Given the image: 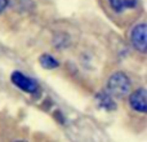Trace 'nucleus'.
<instances>
[{"label": "nucleus", "instance_id": "nucleus-7", "mask_svg": "<svg viewBox=\"0 0 147 142\" xmlns=\"http://www.w3.org/2000/svg\"><path fill=\"white\" fill-rule=\"evenodd\" d=\"M7 4H8V1H7V0H0V13H1L3 10L5 9V7H7Z\"/></svg>", "mask_w": 147, "mask_h": 142}, {"label": "nucleus", "instance_id": "nucleus-5", "mask_svg": "<svg viewBox=\"0 0 147 142\" xmlns=\"http://www.w3.org/2000/svg\"><path fill=\"white\" fill-rule=\"evenodd\" d=\"M110 7L114 12L120 13L124 9H130L134 8L138 4V0H109Z\"/></svg>", "mask_w": 147, "mask_h": 142}, {"label": "nucleus", "instance_id": "nucleus-4", "mask_svg": "<svg viewBox=\"0 0 147 142\" xmlns=\"http://www.w3.org/2000/svg\"><path fill=\"white\" fill-rule=\"evenodd\" d=\"M146 89L145 88H140L136 92H133L129 97V103L134 111L137 112H142L145 114L147 111V101H146Z\"/></svg>", "mask_w": 147, "mask_h": 142}, {"label": "nucleus", "instance_id": "nucleus-3", "mask_svg": "<svg viewBox=\"0 0 147 142\" xmlns=\"http://www.w3.org/2000/svg\"><path fill=\"white\" fill-rule=\"evenodd\" d=\"M10 80L16 87H18L20 89H22L23 92H27V93H35L36 89H38L36 81L28 78V76L23 75L20 71H14L10 76Z\"/></svg>", "mask_w": 147, "mask_h": 142}, {"label": "nucleus", "instance_id": "nucleus-8", "mask_svg": "<svg viewBox=\"0 0 147 142\" xmlns=\"http://www.w3.org/2000/svg\"><path fill=\"white\" fill-rule=\"evenodd\" d=\"M17 142H25V141H17Z\"/></svg>", "mask_w": 147, "mask_h": 142}, {"label": "nucleus", "instance_id": "nucleus-2", "mask_svg": "<svg viewBox=\"0 0 147 142\" xmlns=\"http://www.w3.org/2000/svg\"><path fill=\"white\" fill-rule=\"evenodd\" d=\"M146 31H147L146 23H140V25H137L133 28L132 34H130V40H132L133 47L141 53H146V48H147Z\"/></svg>", "mask_w": 147, "mask_h": 142}, {"label": "nucleus", "instance_id": "nucleus-6", "mask_svg": "<svg viewBox=\"0 0 147 142\" xmlns=\"http://www.w3.org/2000/svg\"><path fill=\"white\" fill-rule=\"evenodd\" d=\"M39 61H40V65L44 69H56L59 65L58 61H57L54 57L49 56V54H43V56H40Z\"/></svg>", "mask_w": 147, "mask_h": 142}, {"label": "nucleus", "instance_id": "nucleus-1", "mask_svg": "<svg viewBox=\"0 0 147 142\" xmlns=\"http://www.w3.org/2000/svg\"><path fill=\"white\" fill-rule=\"evenodd\" d=\"M107 87H109V91L112 96L121 98V97L127 96L129 93L130 80L124 72H115L109 79Z\"/></svg>", "mask_w": 147, "mask_h": 142}]
</instances>
